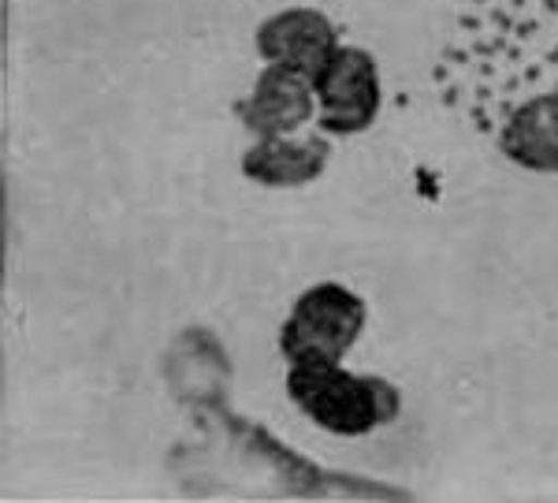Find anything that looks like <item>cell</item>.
<instances>
[{
    "label": "cell",
    "mask_w": 558,
    "mask_h": 503,
    "mask_svg": "<svg viewBox=\"0 0 558 503\" xmlns=\"http://www.w3.org/2000/svg\"><path fill=\"white\" fill-rule=\"evenodd\" d=\"M432 86L488 142L518 105L558 97V0H454Z\"/></svg>",
    "instance_id": "6da1fadb"
},
{
    "label": "cell",
    "mask_w": 558,
    "mask_h": 503,
    "mask_svg": "<svg viewBox=\"0 0 558 503\" xmlns=\"http://www.w3.org/2000/svg\"><path fill=\"white\" fill-rule=\"evenodd\" d=\"M287 399L336 436H368L402 415V395L387 376L350 373L324 358L287 362Z\"/></svg>",
    "instance_id": "7a4b0ae2"
},
{
    "label": "cell",
    "mask_w": 558,
    "mask_h": 503,
    "mask_svg": "<svg viewBox=\"0 0 558 503\" xmlns=\"http://www.w3.org/2000/svg\"><path fill=\"white\" fill-rule=\"evenodd\" d=\"M365 318V299L350 291L347 284H313L294 299L291 313H287L283 328H279V350L287 362H302V358L343 362L347 350L362 339Z\"/></svg>",
    "instance_id": "3957f363"
},
{
    "label": "cell",
    "mask_w": 558,
    "mask_h": 503,
    "mask_svg": "<svg viewBox=\"0 0 558 503\" xmlns=\"http://www.w3.org/2000/svg\"><path fill=\"white\" fill-rule=\"evenodd\" d=\"M313 89H317L320 105L317 128L328 139L362 134L380 116V68H376L373 52L357 49V45H339L320 75L313 79Z\"/></svg>",
    "instance_id": "277c9868"
},
{
    "label": "cell",
    "mask_w": 558,
    "mask_h": 503,
    "mask_svg": "<svg viewBox=\"0 0 558 503\" xmlns=\"http://www.w3.org/2000/svg\"><path fill=\"white\" fill-rule=\"evenodd\" d=\"M254 45L265 64L291 68L313 83L339 49V31L317 8H283L257 26Z\"/></svg>",
    "instance_id": "5b68a950"
},
{
    "label": "cell",
    "mask_w": 558,
    "mask_h": 503,
    "mask_svg": "<svg viewBox=\"0 0 558 503\" xmlns=\"http://www.w3.org/2000/svg\"><path fill=\"white\" fill-rule=\"evenodd\" d=\"M317 112V89L305 75L279 64H265L254 79L242 101H235V116L242 120L254 139H279V134H294L313 120Z\"/></svg>",
    "instance_id": "8992f818"
},
{
    "label": "cell",
    "mask_w": 558,
    "mask_h": 503,
    "mask_svg": "<svg viewBox=\"0 0 558 503\" xmlns=\"http://www.w3.org/2000/svg\"><path fill=\"white\" fill-rule=\"evenodd\" d=\"M331 160L328 134H279V139H257L242 154V176L257 187L272 191H291V187H310L324 176Z\"/></svg>",
    "instance_id": "52a82bcc"
},
{
    "label": "cell",
    "mask_w": 558,
    "mask_h": 503,
    "mask_svg": "<svg viewBox=\"0 0 558 503\" xmlns=\"http://www.w3.org/2000/svg\"><path fill=\"white\" fill-rule=\"evenodd\" d=\"M492 146L521 172L558 176V97L518 105L492 134Z\"/></svg>",
    "instance_id": "ba28073f"
}]
</instances>
